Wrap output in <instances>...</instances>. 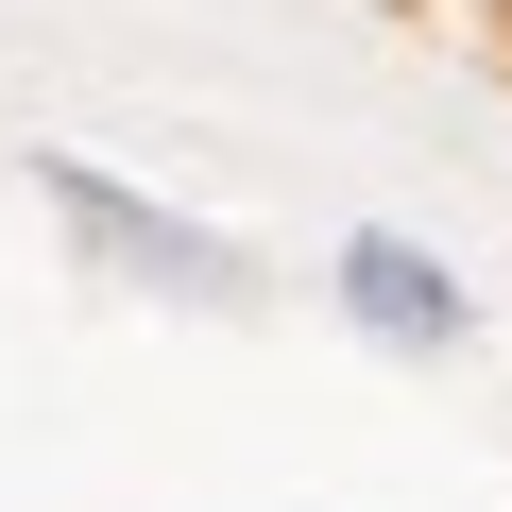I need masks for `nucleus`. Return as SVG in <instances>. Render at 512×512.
Listing matches in <instances>:
<instances>
[{"label": "nucleus", "instance_id": "f03ea898", "mask_svg": "<svg viewBox=\"0 0 512 512\" xmlns=\"http://www.w3.org/2000/svg\"><path fill=\"white\" fill-rule=\"evenodd\" d=\"M359 308H376V325H393V342H410V325H427V342H444V325H461V291H444V274H427V256H393V239H359Z\"/></svg>", "mask_w": 512, "mask_h": 512}, {"label": "nucleus", "instance_id": "f257e3e1", "mask_svg": "<svg viewBox=\"0 0 512 512\" xmlns=\"http://www.w3.org/2000/svg\"><path fill=\"white\" fill-rule=\"evenodd\" d=\"M52 205H69V222H86L103 256H137V274H171V291H239V256H222V239H188V222H154V205H120V188H103L86 154H52Z\"/></svg>", "mask_w": 512, "mask_h": 512}]
</instances>
